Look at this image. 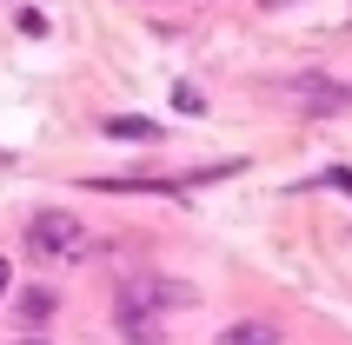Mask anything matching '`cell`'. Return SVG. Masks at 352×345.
Wrapping results in <instances>:
<instances>
[{
  "mask_svg": "<svg viewBox=\"0 0 352 345\" xmlns=\"http://www.w3.org/2000/svg\"><path fill=\"white\" fill-rule=\"evenodd\" d=\"M326 186H339V192H352V172H346V166H333V172H326Z\"/></svg>",
  "mask_w": 352,
  "mask_h": 345,
  "instance_id": "cell-7",
  "label": "cell"
},
{
  "mask_svg": "<svg viewBox=\"0 0 352 345\" xmlns=\"http://www.w3.org/2000/svg\"><path fill=\"white\" fill-rule=\"evenodd\" d=\"M20 345H47V339H20Z\"/></svg>",
  "mask_w": 352,
  "mask_h": 345,
  "instance_id": "cell-9",
  "label": "cell"
},
{
  "mask_svg": "<svg viewBox=\"0 0 352 345\" xmlns=\"http://www.w3.org/2000/svg\"><path fill=\"white\" fill-rule=\"evenodd\" d=\"M120 332H126V345H160L153 319H120Z\"/></svg>",
  "mask_w": 352,
  "mask_h": 345,
  "instance_id": "cell-5",
  "label": "cell"
},
{
  "mask_svg": "<svg viewBox=\"0 0 352 345\" xmlns=\"http://www.w3.org/2000/svg\"><path fill=\"white\" fill-rule=\"evenodd\" d=\"M266 7H286V0H266Z\"/></svg>",
  "mask_w": 352,
  "mask_h": 345,
  "instance_id": "cell-10",
  "label": "cell"
},
{
  "mask_svg": "<svg viewBox=\"0 0 352 345\" xmlns=\"http://www.w3.org/2000/svg\"><path fill=\"white\" fill-rule=\"evenodd\" d=\"M107 133L113 140H160V126L153 120H107Z\"/></svg>",
  "mask_w": 352,
  "mask_h": 345,
  "instance_id": "cell-4",
  "label": "cell"
},
{
  "mask_svg": "<svg viewBox=\"0 0 352 345\" xmlns=\"http://www.w3.org/2000/svg\"><path fill=\"white\" fill-rule=\"evenodd\" d=\"M94 252V232L80 226L74 212H34L27 219V259L40 266H80Z\"/></svg>",
  "mask_w": 352,
  "mask_h": 345,
  "instance_id": "cell-1",
  "label": "cell"
},
{
  "mask_svg": "<svg viewBox=\"0 0 352 345\" xmlns=\"http://www.w3.org/2000/svg\"><path fill=\"white\" fill-rule=\"evenodd\" d=\"M54 312V292H20V319H47Z\"/></svg>",
  "mask_w": 352,
  "mask_h": 345,
  "instance_id": "cell-6",
  "label": "cell"
},
{
  "mask_svg": "<svg viewBox=\"0 0 352 345\" xmlns=\"http://www.w3.org/2000/svg\"><path fill=\"white\" fill-rule=\"evenodd\" d=\"M0 292H7V259H0Z\"/></svg>",
  "mask_w": 352,
  "mask_h": 345,
  "instance_id": "cell-8",
  "label": "cell"
},
{
  "mask_svg": "<svg viewBox=\"0 0 352 345\" xmlns=\"http://www.w3.org/2000/svg\"><path fill=\"white\" fill-rule=\"evenodd\" d=\"M219 345H279V326H266V319H239V326L219 332Z\"/></svg>",
  "mask_w": 352,
  "mask_h": 345,
  "instance_id": "cell-3",
  "label": "cell"
},
{
  "mask_svg": "<svg viewBox=\"0 0 352 345\" xmlns=\"http://www.w3.org/2000/svg\"><path fill=\"white\" fill-rule=\"evenodd\" d=\"M193 306V286L160 279V272H126L120 279V319H153V312H179Z\"/></svg>",
  "mask_w": 352,
  "mask_h": 345,
  "instance_id": "cell-2",
  "label": "cell"
}]
</instances>
